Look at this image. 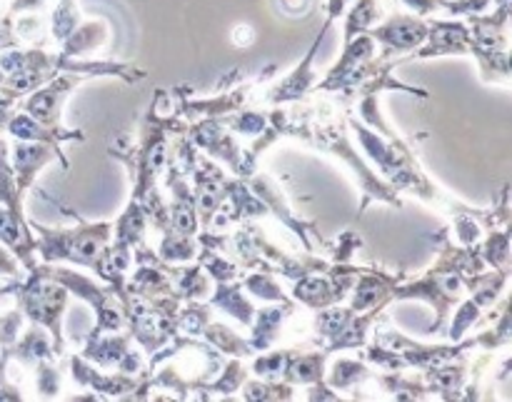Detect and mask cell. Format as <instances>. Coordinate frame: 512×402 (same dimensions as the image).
Here are the masks:
<instances>
[]
</instances>
